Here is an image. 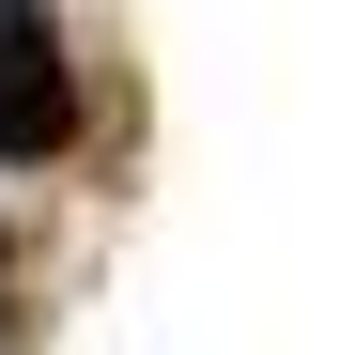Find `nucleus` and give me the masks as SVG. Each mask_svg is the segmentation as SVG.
Listing matches in <instances>:
<instances>
[{"mask_svg":"<svg viewBox=\"0 0 355 355\" xmlns=\"http://www.w3.org/2000/svg\"><path fill=\"white\" fill-rule=\"evenodd\" d=\"M93 124V78H78V46L46 31V0H16L0 16V170H62Z\"/></svg>","mask_w":355,"mask_h":355,"instance_id":"1","label":"nucleus"},{"mask_svg":"<svg viewBox=\"0 0 355 355\" xmlns=\"http://www.w3.org/2000/svg\"><path fill=\"white\" fill-rule=\"evenodd\" d=\"M0 16H16V0H0Z\"/></svg>","mask_w":355,"mask_h":355,"instance_id":"2","label":"nucleus"}]
</instances>
